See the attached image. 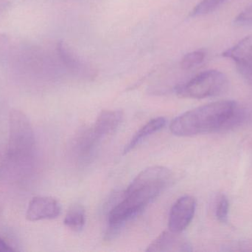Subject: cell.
I'll return each instance as SVG.
<instances>
[{
    "instance_id": "5",
    "label": "cell",
    "mask_w": 252,
    "mask_h": 252,
    "mask_svg": "<svg viewBox=\"0 0 252 252\" xmlns=\"http://www.w3.org/2000/svg\"><path fill=\"white\" fill-rule=\"evenodd\" d=\"M223 57L232 59L243 78L252 86V35L222 53Z\"/></svg>"
},
{
    "instance_id": "2",
    "label": "cell",
    "mask_w": 252,
    "mask_h": 252,
    "mask_svg": "<svg viewBox=\"0 0 252 252\" xmlns=\"http://www.w3.org/2000/svg\"><path fill=\"white\" fill-rule=\"evenodd\" d=\"M246 117L245 109L235 101H220L182 114L172 121L170 129L175 136L189 137L235 128Z\"/></svg>"
},
{
    "instance_id": "17",
    "label": "cell",
    "mask_w": 252,
    "mask_h": 252,
    "mask_svg": "<svg viewBox=\"0 0 252 252\" xmlns=\"http://www.w3.org/2000/svg\"><path fill=\"white\" fill-rule=\"evenodd\" d=\"M10 2L7 0H0V15L8 8Z\"/></svg>"
},
{
    "instance_id": "7",
    "label": "cell",
    "mask_w": 252,
    "mask_h": 252,
    "mask_svg": "<svg viewBox=\"0 0 252 252\" xmlns=\"http://www.w3.org/2000/svg\"><path fill=\"white\" fill-rule=\"evenodd\" d=\"M59 201L51 197H35L30 201L26 212V218L30 221L52 220L61 214Z\"/></svg>"
},
{
    "instance_id": "6",
    "label": "cell",
    "mask_w": 252,
    "mask_h": 252,
    "mask_svg": "<svg viewBox=\"0 0 252 252\" xmlns=\"http://www.w3.org/2000/svg\"><path fill=\"white\" fill-rule=\"evenodd\" d=\"M196 202L193 197L185 195L173 204L169 216L170 230L182 233L190 224L195 216Z\"/></svg>"
},
{
    "instance_id": "4",
    "label": "cell",
    "mask_w": 252,
    "mask_h": 252,
    "mask_svg": "<svg viewBox=\"0 0 252 252\" xmlns=\"http://www.w3.org/2000/svg\"><path fill=\"white\" fill-rule=\"evenodd\" d=\"M227 76L221 71L210 70L198 74L185 84L176 87L181 97L201 99L222 94L227 89Z\"/></svg>"
},
{
    "instance_id": "16",
    "label": "cell",
    "mask_w": 252,
    "mask_h": 252,
    "mask_svg": "<svg viewBox=\"0 0 252 252\" xmlns=\"http://www.w3.org/2000/svg\"><path fill=\"white\" fill-rule=\"evenodd\" d=\"M15 251L14 249L7 244L3 238L0 237V252H9Z\"/></svg>"
},
{
    "instance_id": "13",
    "label": "cell",
    "mask_w": 252,
    "mask_h": 252,
    "mask_svg": "<svg viewBox=\"0 0 252 252\" xmlns=\"http://www.w3.org/2000/svg\"><path fill=\"white\" fill-rule=\"evenodd\" d=\"M206 57L205 51L202 50L190 52L184 56L181 62V67L184 70H189L201 65Z\"/></svg>"
},
{
    "instance_id": "10",
    "label": "cell",
    "mask_w": 252,
    "mask_h": 252,
    "mask_svg": "<svg viewBox=\"0 0 252 252\" xmlns=\"http://www.w3.org/2000/svg\"><path fill=\"white\" fill-rule=\"evenodd\" d=\"M166 123L167 121L164 117H158L148 121L140 130H138L133 138L130 139L124 149V154L127 153L134 149L139 144L142 143L145 139L149 137L151 135L159 131L165 126Z\"/></svg>"
},
{
    "instance_id": "3",
    "label": "cell",
    "mask_w": 252,
    "mask_h": 252,
    "mask_svg": "<svg viewBox=\"0 0 252 252\" xmlns=\"http://www.w3.org/2000/svg\"><path fill=\"white\" fill-rule=\"evenodd\" d=\"M35 139L32 124L22 111L12 109L9 115L7 156L13 164H26L33 157Z\"/></svg>"
},
{
    "instance_id": "12",
    "label": "cell",
    "mask_w": 252,
    "mask_h": 252,
    "mask_svg": "<svg viewBox=\"0 0 252 252\" xmlns=\"http://www.w3.org/2000/svg\"><path fill=\"white\" fill-rule=\"evenodd\" d=\"M228 0H201L190 12V16L198 17L213 13Z\"/></svg>"
},
{
    "instance_id": "15",
    "label": "cell",
    "mask_w": 252,
    "mask_h": 252,
    "mask_svg": "<svg viewBox=\"0 0 252 252\" xmlns=\"http://www.w3.org/2000/svg\"><path fill=\"white\" fill-rule=\"evenodd\" d=\"M237 25H249L252 24V4L246 7L234 19Z\"/></svg>"
},
{
    "instance_id": "11",
    "label": "cell",
    "mask_w": 252,
    "mask_h": 252,
    "mask_svg": "<svg viewBox=\"0 0 252 252\" xmlns=\"http://www.w3.org/2000/svg\"><path fill=\"white\" fill-rule=\"evenodd\" d=\"M65 226L74 232H81L86 223V213L81 205H74L69 209L64 218Z\"/></svg>"
},
{
    "instance_id": "1",
    "label": "cell",
    "mask_w": 252,
    "mask_h": 252,
    "mask_svg": "<svg viewBox=\"0 0 252 252\" xmlns=\"http://www.w3.org/2000/svg\"><path fill=\"white\" fill-rule=\"evenodd\" d=\"M173 181V173L163 167H151L141 172L130 183L124 198L111 210L107 237L113 238L126 222L136 217Z\"/></svg>"
},
{
    "instance_id": "8",
    "label": "cell",
    "mask_w": 252,
    "mask_h": 252,
    "mask_svg": "<svg viewBox=\"0 0 252 252\" xmlns=\"http://www.w3.org/2000/svg\"><path fill=\"white\" fill-rule=\"evenodd\" d=\"M192 246L181 233L170 230L162 232L147 249V252H190Z\"/></svg>"
},
{
    "instance_id": "9",
    "label": "cell",
    "mask_w": 252,
    "mask_h": 252,
    "mask_svg": "<svg viewBox=\"0 0 252 252\" xmlns=\"http://www.w3.org/2000/svg\"><path fill=\"white\" fill-rule=\"evenodd\" d=\"M124 118V114L119 110H103L96 120L92 129L98 140L112 134L119 127Z\"/></svg>"
},
{
    "instance_id": "14",
    "label": "cell",
    "mask_w": 252,
    "mask_h": 252,
    "mask_svg": "<svg viewBox=\"0 0 252 252\" xmlns=\"http://www.w3.org/2000/svg\"><path fill=\"white\" fill-rule=\"evenodd\" d=\"M229 203L225 195H221L216 205V215L218 220L223 223L228 221L229 217Z\"/></svg>"
}]
</instances>
